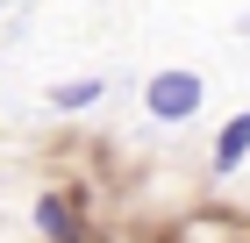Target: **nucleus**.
<instances>
[{
	"label": "nucleus",
	"mask_w": 250,
	"mask_h": 243,
	"mask_svg": "<svg viewBox=\"0 0 250 243\" xmlns=\"http://www.w3.org/2000/svg\"><path fill=\"white\" fill-rule=\"evenodd\" d=\"M193 108H200V79L193 72H157L150 79V114L157 122H186Z\"/></svg>",
	"instance_id": "nucleus-1"
},
{
	"label": "nucleus",
	"mask_w": 250,
	"mask_h": 243,
	"mask_svg": "<svg viewBox=\"0 0 250 243\" xmlns=\"http://www.w3.org/2000/svg\"><path fill=\"white\" fill-rule=\"evenodd\" d=\"M243 150H250V114H236L229 129L214 136V165H222V172H236V165H243Z\"/></svg>",
	"instance_id": "nucleus-2"
},
{
	"label": "nucleus",
	"mask_w": 250,
	"mask_h": 243,
	"mask_svg": "<svg viewBox=\"0 0 250 243\" xmlns=\"http://www.w3.org/2000/svg\"><path fill=\"white\" fill-rule=\"evenodd\" d=\"M36 222H43V236H58V243H79V215H72V200H58V193H50V200L36 207Z\"/></svg>",
	"instance_id": "nucleus-3"
},
{
	"label": "nucleus",
	"mask_w": 250,
	"mask_h": 243,
	"mask_svg": "<svg viewBox=\"0 0 250 243\" xmlns=\"http://www.w3.org/2000/svg\"><path fill=\"white\" fill-rule=\"evenodd\" d=\"M100 100V79H72V86H58V108H93Z\"/></svg>",
	"instance_id": "nucleus-4"
}]
</instances>
